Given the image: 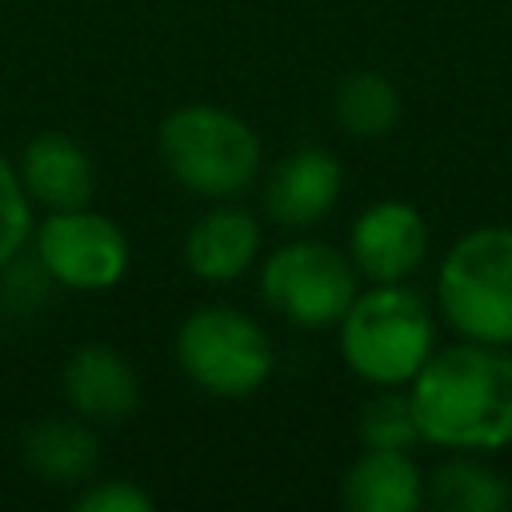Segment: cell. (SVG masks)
I'll return each mask as SVG.
<instances>
[{"label":"cell","instance_id":"cell-3","mask_svg":"<svg viewBox=\"0 0 512 512\" xmlns=\"http://www.w3.org/2000/svg\"><path fill=\"white\" fill-rule=\"evenodd\" d=\"M156 152L168 176L204 200L244 196L264 164L256 128L220 104H180L156 128Z\"/></svg>","mask_w":512,"mask_h":512},{"label":"cell","instance_id":"cell-2","mask_svg":"<svg viewBox=\"0 0 512 512\" xmlns=\"http://www.w3.org/2000/svg\"><path fill=\"white\" fill-rule=\"evenodd\" d=\"M340 360L372 388H408L436 352V316L428 300L404 284H368L336 320Z\"/></svg>","mask_w":512,"mask_h":512},{"label":"cell","instance_id":"cell-5","mask_svg":"<svg viewBox=\"0 0 512 512\" xmlns=\"http://www.w3.org/2000/svg\"><path fill=\"white\" fill-rule=\"evenodd\" d=\"M180 372L216 400H244L260 392L276 368L272 336L232 304H204L188 312L172 340Z\"/></svg>","mask_w":512,"mask_h":512},{"label":"cell","instance_id":"cell-14","mask_svg":"<svg viewBox=\"0 0 512 512\" xmlns=\"http://www.w3.org/2000/svg\"><path fill=\"white\" fill-rule=\"evenodd\" d=\"M24 464L44 484H84L100 460V436L96 424L84 416H40L24 428L20 440Z\"/></svg>","mask_w":512,"mask_h":512},{"label":"cell","instance_id":"cell-17","mask_svg":"<svg viewBox=\"0 0 512 512\" xmlns=\"http://www.w3.org/2000/svg\"><path fill=\"white\" fill-rule=\"evenodd\" d=\"M356 436L364 448H416L420 424L408 400V388H376V396L356 416Z\"/></svg>","mask_w":512,"mask_h":512},{"label":"cell","instance_id":"cell-7","mask_svg":"<svg viewBox=\"0 0 512 512\" xmlns=\"http://www.w3.org/2000/svg\"><path fill=\"white\" fill-rule=\"evenodd\" d=\"M32 256L44 264L52 284L72 292H104L128 272L124 228L96 208H56L32 232Z\"/></svg>","mask_w":512,"mask_h":512},{"label":"cell","instance_id":"cell-15","mask_svg":"<svg viewBox=\"0 0 512 512\" xmlns=\"http://www.w3.org/2000/svg\"><path fill=\"white\" fill-rule=\"evenodd\" d=\"M424 504L440 512H508L512 480L480 452H448L424 484Z\"/></svg>","mask_w":512,"mask_h":512},{"label":"cell","instance_id":"cell-19","mask_svg":"<svg viewBox=\"0 0 512 512\" xmlns=\"http://www.w3.org/2000/svg\"><path fill=\"white\" fill-rule=\"evenodd\" d=\"M152 496L140 488V484H132V480H92L76 500H72V508L76 512H152Z\"/></svg>","mask_w":512,"mask_h":512},{"label":"cell","instance_id":"cell-11","mask_svg":"<svg viewBox=\"0 0 512 512\" xmlns=\"http://www.w3.org/2000/svg\"><path fill=\"white\" fill-rule=\"evenodd\" d=\"M264 232L256 224V216L240 204L216 200L212 212H204L188 236H184V264L192 276L208 280V284H228L240 280L256 256H260Z\"/></svg>","mask_w":512,"mask_h":512},{"label":"cell","instance_id":"cell-9","mask_svg":"<svg viewBox=\"0 0 512 512\" xmlns=\"http://www.w3.org/2000/svg\"><path fill=\"white\" fill-rule=\"evenodd\" d=\"M344 192V168L328 148H296L264 176V212L288 232L320 224Z\"/></svg>","mask_w":512,"mask_h":512},{"label":"cell","instance_id":"cell-6","mask_svg":"<svg viewBox=\"0 0 512 512\" xmlns=\"http://www.w3.org/2000/svg\"><path fill=\"white\" fill-rule=\"evenodd\" d=\"M260 292L272 312L296 328H336L352 296L360 292V272L348 252L324 240H288L260 264Z\"/></svg>","mask_w":512,"mask_h":512},{"label":"cell","instance_id":"cell-1","mask_svg":"<svg viewBox=\"0 0 512 512\" xmlns=\"http://www.w3.org/2000/svg\"><path fill=\"white\" fill-rule=\"evenodd\" d=\"M420 440L444 452L512 448V348L456 340L436 348L408 384Z\"/></svg>","mask_w":512,"mask_h":512},{"label":"cell","instance_id":"cell-16","mask_svg":"<svg viewBox=\"0 0 512 512\" xmlns=\"http://www.w3.org/2000/svg\"><path fill=\"white\" fill-rule=\"evenodd\" d=\"M332 116L352 140H380L400 120V88L372 68L348 72L332 92Z\"/></svg>","mask_w":512,"mask_h":512},{"label":"cell","instance_id":"cell-18","mask_svg":"<svg viewBox=\"0 0 512 512\" xmlns=\"http://www.w3.org/2000/svg\"><path fill=\"white\" fill-rule=\"evenodd\" d=\"M32 240V196L20 184L16 164L0 152V268L12 264Z\"/></svg>","mask_w":512,"mask_h":512},{"label":"cell","instance_id":"cell-4","mask_svg":"<svg viewBox=\"0 0 512 512\" xmlns=\"http://www.w3.org/2000/svg\"><path fill=\"white\" fill-rule=\"evenodd\" d=\"M436 312L460 340L512 348V224H476L448 244Z\"/></svg>","mask_w":512,"mask_h":512},{"label":"cell","instance_id":"cell-8","mask_svg":"<svg viewBox=\"0 0 512 512\" xmlns=\"http://www.w3.org/2000/svg\"><path fill=\"white\" fill-rule=\"evenodd\" d=\"M428 220L408 200H376L348 228V260L368 284H404L428 260Z\"/></svg>","mask_w":512,"mask_h":512},{"label":"cell","instance_id":"cell-10","mask_svg":"<svg viewBox=\"0 0 512 512\" xmlns=\"http://www.w3.org/2000/svg\"><path fill=\"white\" fill-rule=\"evenodd\" d=\"M64 400L92 424H120L140 408V376L112 344H80L60 372Z\"/></svg>","mask_w":512,"mask_h":512},{"label":"cell","instance_id":"cell-12","mask_svg":"<svg viewBox=\"0 0 512 512\" xmlns=\"http://www.w3.org/2000/svg\"><path fill=\"white\" fill-rule=\"evenodd\" d=\"M16 172L32 204H44L48 212L92 204L96 168H92V156L80 148V140H72L68 132L52 128L32 136L16 160Z\"/></svg>","mask_w":512,"mask_h":512},{"label":"cell","instance_id":"cell-13","mask_svg":"<svg viewBox=\"0 0 512 512\" xmlns=\"http://www.w3.org/2000/svg\"><path fill=\"white\" fill-rule=\"evenodd\" d=\"M428 476L408 448H360L340 476V500L352 512H416Z\"/></svg>","mask_w":512,"mask_h":512}]
</instances>
